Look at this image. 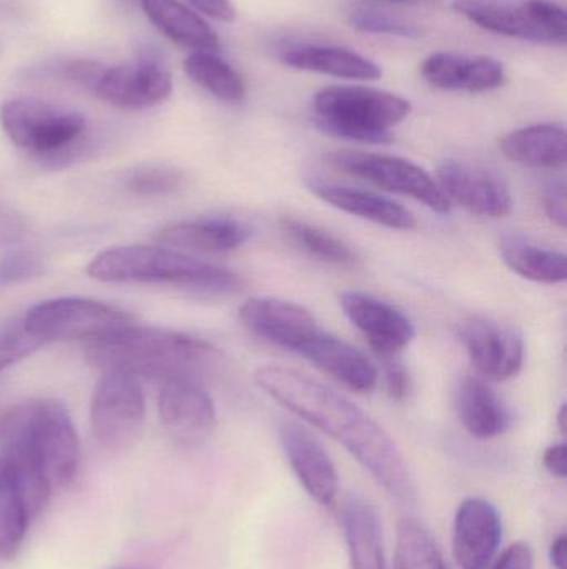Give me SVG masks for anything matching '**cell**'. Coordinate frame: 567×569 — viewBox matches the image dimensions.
<instances>
[{
	"label": "cell",
	"instance_id": "obj_1",
	"mask_svg": "<svg viewBox=\"0 0 567 569\" xmlns=\"http://www.w3.org/2000/svg\"><path fill=\"white\" fill-rule=\"evenodd\" d=\"M255 383L269 397L342 445L396 501H415V483L398 445L366 411L326 385L292 370L266 365Z\"/></svg>",
	"mask_w": 567,
	"mask_h": 569
},
{
	"label": "cell",
	"instance_id": "obj_2",
	"mask_svg": "<svg viewBox=\"0 0 567 569\" xmlns=\"http://www.w3.org/2000/svg\"><path fill=\"white\" fill-rule=\"evenodd\" d=\"M92 367L120 371L165 383L176 378L196 380L219 363L220 351L209 341L182 331L132 323L92 340L85 348Z\"/></svg>",
	"mask_w": 567,
	"mask_h": 569
},
{
	"label": "cell",
	"instance_id": "obj_3",
	"mask_svg": "<svg viewBox=\"0 0 567 569\" xmlns=\"http://www.w3.org/2000/svg\"><path fill=\"white\" fill-rule=\"evenodd\" d=\"M87 273L99 282L165 283L210 293H236L243 288L239 273L165 246L105 250L89 263Z\"/></svg>",
	"mask_w": 567,
	"mask_h": 569
},
{
	"label": "cell",
	"instance_id": "obj_4",
	"mask_svg": "<svg viewBox=\"0 0 567 569\" xmlns=\"http://www.w3.org/2000/svg\"><path fill=\"white\" fill-rule=\"evenodd\" d=\"M313 112L315 126L326 136L385 146L393 142V127L412 113V103L385 90L333 86L316 93Z\"/></svg>",
	"mask_w": 567,
	"mask_h": 569
},
{
	"label": "cell",
	"instance_id": "obj_5",
	"mask_svg": "<svg viewBox=\"0 0 567 569\" xmlns=\"http://www.w3.org/2000/svg\"><path fill=\"white\" fill-rule=\"evenodd\" d=\"M0 126L10 142L43 166L60 167L89 150L87 120L69 107L37 99H13L0 107Z\"/></svg>",
	"mask_w": 567,
	"mask_h": 569
},
{
	"label": "cell",
	"instance_id": "obj_6",
	"mask_svg": "<svg viewBox=\"0 0 567 569\" xmlns=\"http://www.w3.org/2000/svg\"><path fill=\"white\" fill-rule=\"evenodd\" d=\"M23 327L37 340H99L120 328L135 323V318L120 308L90 298L63 297L42 301L27 311Z\"/></svg>",
	"mask_w": 567,
	"mask_h": 569
},
{
	"label": "cell",
	"instance_id": "obj_7",
	"mask_svg": "<svg viewBox=\"0 0 567 569\" xmlns=\"http://www.w3.org/2000/svg\"><path fill=\"white\" fill-rule=\"evenodd\" d=\"M325 162L379 189L412 197L433 212L448 213L452 210V202L446 199L439 183L425 169L402 157L336 150L325 157Z\"/></svg>",
	"mask_w": 567,
	"mask_h": 569
},
{
	"label": "cell",
	"instance_id": "obj_8",
	"mask_svg": "<svg viewBox=\"0 0 567 569\" xmlns=\"http://www.w3.org/2000/svg\"><path fill=\"white\" fill-rule=\"evenodd\" d=\"M145 418V397L139 378L105 371L93 390L90 427L105 450H122L139 437Z\"/></svg>",
	"mask_w": 567,
	"mask_h": 569
},
{
	"label": "cell",
	"instance_id": "obj_9",
	"mask_svg": "<svg viewBox=\"0 0 567 569\" xmlns=\"http://www.w3.org/2000/svg\"><path fill=\"white\" fill-rule=\"evenodd\" d=\"M29 453L52 490L69 488L80 467V443L69 411L60 401H36Z\"/></svg>",
	"mask_w": 567,
	"mask_h": 569
},
{
	"label": "cell",
	"instance_id": "obj_10",
	"mask_svg": "<svg viewBox=\"0 0 567 569\" xmlns=\"http://www.w3.org/2000/svg\"><path fill=\"white\" fill-rule=\"evenodd\" d=\"M172 90V73L160 50L142 46L132 62L105 69L92 92L117 109L143 110L165 102Z\"/></svg>",
	"mask_w": 567,
	"mask_h": 569
},
{
	"label": "cell",
	"instance_id": "obj_11",
	"mask_svg": "<svg viewBox=\"0 0 567 569\" xmlns=\"http://www.w3.org/2000/svg\"><path fill=\"white\" fill-rule=\"evenodd\" d=\"M159 413L166 433L183 447L202 445L215 431V403L196 380L176 378L162 383Z\"/></svg>",
	"mask_w": 567,
	"mask_h": 569
},
{
	"label": "cell",
	"instance_id": "obj_12",
	"mask_svg": "<svg viewBox=\"0 0 567 569\" xmlns=\"http://www.w3.org/2000/svg\"><path fill=\"white\" fill-rule=\"evenodd\" d=\"M239 317L256 337L298 355L322 330L305 307L282 298H250L240 307Z\"/></svg>",
	"mask_w": 567,
	"mask_h": 569
},
{
	"label": "cell",
	"instance_id": "obj_13",
	"mask_svg": "<svg viewBox=\"0 0 567 569\" xmlns=\"http://www.w3.org/2000/svg\"><path fill=\"white\" fill-rule=\"evenodd\" d=\"M459 337L473 365L485 377L508 380L525 361V341L512 325L488 317H473L459 328Z\"/></svg>",
	"mask_w": 567,
	"mask_h": 569
},
{
	"label": "cell",
	"instance_id": "obj_14",
	"mask_svg": "<svg viewBox=\"0 0 567 569\" xmlns=\"http://www.w3.org/2000/svg\"><path fill=\"white\" fill-rule=\"evenodd\" d=\"M449 202L476 216L502 219L513 209V197L502 177L492 170L463 160L446 159L439 166L438 180Z\"/></svg>",
	"mask_w": 567,
	"mask_h": 569
},
{
	"label": "cell",
	"instance_id": "obj_15",
	"mask_svg": "<svg viewBox=\"0 0 567 569\" xmlns=\"http://www.w3.org/2000/svg\"><path fill=\"white\" fill-rule=\"evenodd\" d=\"M279 437L290 467L306 493L323 507L333 505L340 491L338 470L318 438L293 420L280 421Z\"/></svg>",
	"mask_w": 567,
	"mask_h": 569
},
{
	"label": "cell",
	"instance_id": "obj_16",
	"mask_svg": "<svg viewBox=\"0 0 567 569\" xmlns=\"http://www.w3.org/2000/svg\"><path fill=\"white\" fill-rule=\"evenodd\" d=\"M340 303L348 320L382 357H395L415 338L412 320L382 298L365 291H345Z\"/></svg>",
	"mask_w": 567,
	"mask_h": 569
},
{
	"label": "cell",
	"instance_id": "obj_17",
	"mask_svg": "<svg viewBox=\"0 0 567 569\" xmlns=\"http://www.w3.org/2000/svg\"><path fill=\"white\" fill-rule=\"evenodd\" d=\"M503 520L485 498H466L453 525V557L459 569H486L498 553Z\"/></svg>",
	"mask_w": 567,
	"mask_h": 569
},
{
	"label": "cell",
	"instance_id": "obj_18",
	"mask_svg": "<svg viewBox=\"0 0 567 569\" xmlns=\"http://www.w3.org/2000/svg\"><path fill=\"white\" fill-rule=\"evenodd\" d=\"M422 76L435 89L453 92H492L506 83L505 66L499 60L466 53H433L422 63Z\"/></svg>",
	"mask_w": 567,
	"mask_h": 569
},
{
	"label": "cell",
	"instance_id": "obj_19",
	"mask_svg": "<svg viewBox=\"0 0 567 569\" xmlns=\"http://www.w3.org/2000/svg\"><path fill=\"white\" fill-rule=\"evenodd\" d=\"M300 355L356 393H369L378 381V370L362 351L325 330H320Z\"/></svg>",
	"mask_w": 567,
	"mask_h": 569
},
{
	"label": "cell",
	"instance_id": "obj_20",
	"mask_svg": "<svg viewBox=\"0 0 567 569\" xmlns=\"http://www.w3.org/2000/svg\"><path fill=\"white\" fill-rule=\"evenodd\" d=\"M308 189L323 202L350 216L368 220L376 226L386 227L392 230L416 229V219L408 209L378 196V193L366 192V190L353 189L340 183L325 182V180L310 179Z\"/></svg>",
	"mask_w": 567,
	"mask_h": 569
},
{
	"label": "cell",
	"instance_id": "obj_21",
	"mask_svg": "<svg viewBox=\"0 0 567 569\" xmlns=\"http://www.w3.org/2000/svg\"><path fill=\"white\" fill-rule=\"evenodd\" d=\"M250 236L252 230L242 220L212 217L165 227L156 233V242L175 250L226 253L240 249Z\"/></svg>",
	"mask_w": 567,
	"mask_h": 569
},
{
	"label": "cell",
	"instance_id": "obj_22",
	"mask_svg": "<svg viewBox=\"0 0 567 569\" xmlns=\"http://www.w3.org/2000/svg\"><path fill=\"white\" fill-rule=\"evenodd\" d=\"M456 410L466 431L479 440L502 437L513 423L512 411L505 401L479 378L466 377L459 381Z\"/></svg>",
	"mask_w": 567,
	"mask_h": 569
},
{
	"label": "cell",
	"instance_id": "obj_23",
	"mask_svg": "<svg viewBox=\"0 0 567 569\" xmlns=\"http://www.w3.org/2000/svg\"><path fill=\"white\" fill-rule=\"evenodd\" d=\"M150 22L166 39L193 52H219V33L189 7L179 0H140Z\"/></svg>",
	"mask_w": 567,
	"mask_h": 569
},
{
	"label": "cell",
	"instance_id": "obj_24",
	"mask_svg": "<svg viewBox=\"0 0 567 569\" xmlns=\"http://www.w3.org/2000/svg\"><path fill=\"white\" fill-rule=\"evenodd\" d=\"M342 527L350 569H386L382 528L376 511L365 498L350 495L343 501Z\"/></svg>",
	"mask_w": 567,
	"mask_h": 569
},
{
	"label": "cell",
	"instance_id": "obj_25",
	"mask_svg": "<svg viewBox=\"0 0 567 569\" xmlns=\"http://www.w3.org/2000/svg\"><path fill=\"white\" fill-rule=\"evenodd\" d=\"M280 59L293 69L325 73L350 80H378L383 76L378 63L346 47L290 46Z\"/></svg>",
	"mask_w": 567,
	"mask_h": 569
},
{
	"label": "cell",
	"instance_id": "obj_26",
	"mask_svg": "<svg viewBox=\"0 0 567 569\" xmlns=\"http://www.w3.org/2000/svg\"><path fill=\"white\" fill-rule=\"evenodd\" d=\"M453 9L482 29L513 39L549 42L536 26L525 2L515 0H455Z\"/></svg>",
	"mask_w": 567,
	"mask_h": 569
},
{
	"label": "cell",
	"instance_id": "obj_27",
	"mask_svg": "<svg viewBox=\"0 0 567 569\" xmlns=\"http://www.w3.org/2000/svg\"><path fill=\"white\" fill-rule=\"evenodd\" d=\"M502 152L512 162L535 169H559L566 163V130L559 123H538L503 137Z\"/></svg>",
	"mask_w": 567,
	"mask_h": 569
},
{
	"label": "cell",
	"instance_id": "obj_28",
	"mask_svg": "<svg viewBox=\"0 0 567 569\" xmlns=\"http://www.w3.org/2000/svg\"><path fill=\"white\" fill-rule=\"evenodd\" d=\"M499 250L506 266L523 279L548 284L566 280V253L546 249L523 236L503 237Z\"/></svg>",
	"mask_w": 567,
	"mask_h": 569
},
{
	"label": "cell",
	"instance_id": "obj_29",
	"mask_svg": "<svg viewBox=\"0 0 567 569\" xmlns=\"http://www.w3.org/2000/svg\"><path fill=\"white\" fill-rule=\"evenodd\" d=\"M183 69L193 82L222 102L240 103L245 100V80L215 52L190 53L183 62Z\"/></svg>",
	"mask_w": 567,
	"mask_h": 569
},
{
	"label": "cell",
	"instance_id": "obj_30",
	"mask_svg": "<svg viewBox=\"0 0 567 569\" xmlns=\"http://www.w3.org/2000/svg\"><path fill=\"white\" fill-rule=\"evenodd\" d=\"M283 230L288 233L290 239L305 250L313 259L320 262L330 263V266L343 267V269H353L358 266L360 257L348 243L332 236L326 230L310 223L300 222V220H283Z\"/></svg>",
	"mask_w": 567,
	"mask_h": 569
},
{
	"label": "cell",
	"instance_id": "obj_31",
	"mask_svg": "<svg viewBox=\"0 0 567 569\" xmlns=\"http://www.w3.org/2000/svg\"><path fill=\"white\" fill-rule=\"evenodd\" d=\"M395 569H446L432 535L416 521H399Z\"/></svg>",
	"mask_w": 567,
	"mask_h": 569
},
{
	"label": "cell",
	"instance_id": "obj_32",
	"mask_svg": "<svg viewBox=\"0 0 567 569\" xmlns=\"http://www.w3.org/2000/svg\"><path fill=\"white\" fill-rule=\"evenodd\" d=\"M36 403L7 408L0 413V485L7 480L29 438Z\"/></svg>",
	"mask_w": 567,
	"mask_h": 569
},
{
	"label": "cell",
	"instance_id": "obj_33",
	"mask_svg": "<svg viewBox=\"0 0 567 569\" xmlns=\"http://www.w3.org/2000/svg\"><path fill=\"white\" fill-rule=\"evenodd\" d=\"M30 517L20 498L17 497L9 480L0 485V558L10 560L26 540Z\"/></svg>",
	"mask_w": 567,
	"mask_h": 569
},
{
	"label": "cell",
	"instance_id": "obj_34",
	"mask_svg": "<svg viewBox=\"0 0 567 569\" xmlns=\"http://www.w3.org/2000/svg\"><path fill=\"white\" fill-rule=\"evenodd\" d=\"M185 183V173L169 166H139L126 170L122 186L139 197H162L179 192Z\"/></svg>",
	"mask_w": 567,
	"mask_h": 569
},
{
	"label": "cell",
	"instance_id": "obj_35",
	"mask_svg": "<svg viewBox=\"0 0 567 569\" xmlns=\"http://www.w3.org/2000/svg\"><path fill=\"white\" fill-rule=\"evenodd\" d=\"M350 23L360 32L379 33V36L403 37V39H419L425 36V30L416 23L386 16L378 10H353L350 13Z\"/></svg>",
	"mask_w": 567,
	"mask_h": 569
},
{
	"label": "cell",
	"instance_id": "obj_36",
	"mask_svg": "<svg viewBox=\"0 0 567 569\" xmlns=\"http://www.w3.org/2000/svg\"><path fill=\"white\" fill-rule=\"evenodd\" d=\"M42 257L32 250H10L0 257V287L30 282L43 276Z\"/></svg>",
	"mask_w": 567,
	"mask_h": 569
},
{
	"label": "cell",
	"instance_id": "obj_37",
	"mask_svg": "<svg viewBox=\"0 0 567 569\" xmlns=\"http://www.w3.org/2000/svg\"><path fill=\"white\" fill-rule=\"evenodd\" d=\"M42 345L29 333L22 320L0 325V370L26 358Z\"/></svg>",
	"mask_w": 567,
	"mask_h": 569
},
{
	"label": "cell",
	"instance_id": "obj_38",
	"mask_svg": "<svg viewBox=\"0 0 567 569\" xmlns=\"http://www.w3.org/2000/svg\"><path fill=\"white\" fill-rule=\"evenodd\" d=\"M526 9L536 26L546 33L549 42L565 43L567 36L566 12L558 3L549 0H526Z\"/></svg>",
	"mask_w": 567,
	"mask_h": 569
},
{
	"label": "cell",
	"instance_id": "obj_39",
	"mask_svg": "<svg viewBox=\"0 0 567 569\" xmlns=\"http://www.w3.org/2000/svg\"><path fill=\"white\" fill-rule=\"evenodd\" d=\"M27 232H29V226L26 217L13 207L0 202V247L22 242Z\"/></svg>",
	"mask_w": 567,
	"mask_h": 569
},
{
	"label": "cell",
	"instance_id": "obj_40",
	"mask_svg": "<svg viewBox=\"0 0 567 569\" xmlns=\"http://www.w3.org/2000/svg\"><path fill=\"white\" fill-rule=\"evenodd\" d=\"M543 203H545L546 213L553 223L559 229H566L567 226V189L566 182L561 179L551 180L546 186L543 193Z\"/></svg>",
	"mask_w": 567,
	"mask_h": 569
},
{
	"label": "cell",
	"instance_id": "obj_41",
	"mask_svg": "<svg viewBox=\"0 0 567 569\" xmlns=\"http://www.w3.org/2000/svg\"><path fill=\"white\" fill-rule=\"evenodd\" d=\"M105 72V67L95 60L77 59L70 60L63 66L62 76L70 82L79 83V86L87 87L92 90L100 76Z\"/></svg>",
	"mask_w": 567,
	"mask_h": 569
},
{
	"label": "cell",
	"instance_id": "obj_42",
	"mask_svg": "<svg viewBox=\"0 0 567 569\" xmlns=\"http://www.w3.org/2000/svg\"><path fill=\"white\" fill-rule=\"evenodd\" d=\"M385 387L392 400L405 401L412 390L408 370L399 361H388L385 367Z\"/></svg>",
	"mask_w": 567,
	"mask_h": 569
},
{
	"label": "cell",
	"instance_id": "obj_43",
	"mask_svg": "<svg viewBox=\"0 0 567 569\" xmlns=\"http://www.w3.org/2000/svg\"><path fill=\"white\" fill-rule=\"evenodd\" d=\"M493 569H535V551L528 543H515L503 551Z\"/></svg>",
	"mask_w": 567,
	"mask_h": 569
},
{
	"label": "cell",
	"instance_id": "obj_44",
	"mask_svg": "<svg viewBox=\"0 0 567 569\" xmlns=\"http://www.w3.org/2000/svg\"><path fill=\"white\" fill-rule=\"evenodd\" d=\"M195 9L220 22H233L236 19V10L230 0H189Z\"/></svg>",
	"mask_w": 567,
	"mask_h": 569
},
{
	"label": "cell",
	"instance_id": "obj_45",
	"mask_svg": "<svg viewBox=\"0 0 567 569\" xmlns=\"http://www.w3.org/2000/svg\"><path fill=\"white\" fill-rule=\"evenodd\" d=\"M543 465L549 475L559 480L567 477V448L565 443L553 445L543 455Z\"/></svg>",
	"mask_w": 567,
	"mask_h": 569
},
{
	"label": "cell",
	"instance_id": "obj_46",
	"mask_svg": "<svg viewBox=\"0 0 567 569\" xmlns=\"http://www.w3.org/2000/svg\"><path fill=\"white\" fill-rule=\"evenodd\" d=\"M567 538L565 533L559 535L555 541H553L551 550H549V558L555 569H567Z\"/></svg>",
	"mask_w": 567,
	"mask_h": 569
},
{
	"label": "cell",
	"instance_id": "obj_47",
	"mask_svg": "<svg viewBox=\"0 0 567 569\" xmlns=\"http://www.w3.org/2000/svg\"><path fill=\"white\" fill-rule=\"evenodd\" d=\"M558 427L561 430L563 435H566L567 430V408L566 405H563L561 410L558 413Z\"/></svg>",
	"mask_w": 567,
	"mask_h": 569
},
{
	"label": "cell",
	"instance_id": "obj_48",
	"mask_svg": "<svg viewBox=\"0 0 567 569\" xmlns=\"http://www.w3.org/2000/svg\"><path fill=\"white\" fill-rule=\"evenodd\" d=\"M385 2H396V3H402V2H423V0H385Z\"/></svg>",
	"mask_w": 567,
	"mask_h": 569
},
{
	"label": "cell",
	"instance_id": "obj_49",
	"mask_svg": "<svg viewBox=\"0 0 567 569\" xmlns=\"http://www.w3.org/2000/svg\"><path fill=\"white\" fill-rule=\"evenodd\" d=\"M129 2H135V0H129ZM136 2H140V0H136Z\"/></svg>",
	"mask_w": 567,
	"mask_h": 569
}]
</instances>
